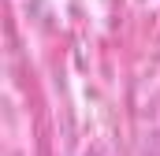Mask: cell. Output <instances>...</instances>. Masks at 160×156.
Wrapping results in <instances>:
<instances>
[]
</instances>
